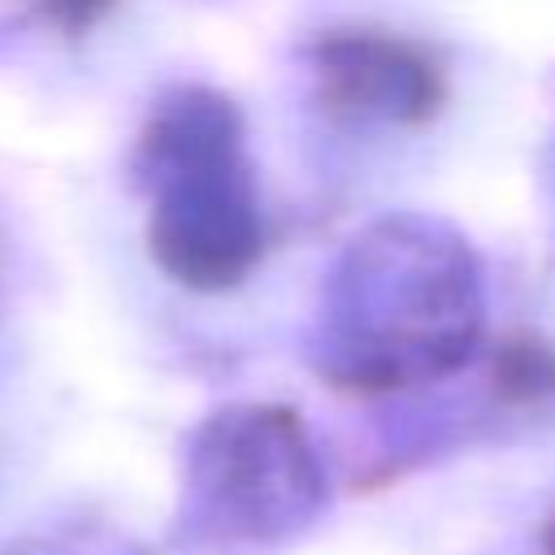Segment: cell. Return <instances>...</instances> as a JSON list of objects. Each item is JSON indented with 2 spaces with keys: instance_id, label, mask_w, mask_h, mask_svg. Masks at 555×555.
<instances>
[{
  "instance_id": "cell-1",
  "label": "cell",
  "mask_w": 555,
  "mask_h": 555,
  "mask_svg": "<svg viewBox=\"0 0 555 555\" xmlns=\"http://www.w3.org/2000/svg\"><path fill=\"white\" fill-rule=\"evenodd\" d=\"M330 507L325 464L291 408H225L191 442L178 542L204 555L273 551Z\"/></svg>"
},
{
  "instance_id": "cell-2",
  "label": "cell",
  "mask_w": 555,
  "mask_h": 555,
  "mask_svg": "<svg viewBox=\"0 0 555 555\" xmlns=\"http://www.w3.org/2000/svg\"><path fill=\"white\" fill-rule=\"evenodd\" d=\"M156 186L152 251L186 286H230L260 256V221L238 156V117L208 91L165 100L143 134Z\"/></svg>"
},
{
  "instance_id": "cell-3",
  "label": "cell",
  "mask_w": 555,
  "mask_h": 555,
  "mask_svg": "<svg viewBox=\"0 0 555 555\" xmlns=\"http://www.w3.org/2000/svg\"><path fill=\"white\" fill-rule=\"evenodd\" d=\"M412 238H403V282L386 273L369 291L347 295L334 334L321 351V373L351 395H395L455 373L477 351V295L460 247L421 238L416 269H408Z\"/></svg>"
},
{
  "instance_id": "cell-4",
  "label": "cell",
  "mask_w": 555,
  "mask_h": 555,
  "mask_svg": "<svg viewBox=\"0 0 555 555\" xmlns=\"http://www.w3.org/2000/svg\"><path fill=\"white\" fill-rule=\"evenodd\" d=\"M317 91L351 121L416 126L438 113L447 87L438 61L382 30H338L317 43Z\"/></svg>"
},
{
  "instance_id": "cell-5",
  "label": "cell",
  "mask_w": 555,
  "mask_h": 555,
  "mask_svg": "<svg viewBox=\"0 0 555 555\" xmlns=\"http://www.w3.org/2000/svg\"><path fill=\"white\" fill-rule=\"evenodd\" d=\"M490 386L516 412L555 408V351L538 338H507L490 360Z\"/></svg>"
},
{
  "instance_id": "cell-6",
  "label": "cell",
  "mask_w": 555,
  "mask_h": 555,
  "mask_svg": "<svg viewBox=\"0 0 555 555\" xmlns=\"http://www.w3.org/2000/svg\"><path fill=\"white\" fill-rule=\"evenodd\" d=\"M4 555H152V551L117 533H69V538H35Z\"/></svg>"
},
{
  "instance_id": "cell-7",
  "label": "cell",
  "mask_w": 555,
  "mask_h": 555,
  "mask_svg": "<svg viewBox=\"0 0 555 555\" xmlns=\"http://www.w3.org/2000/svg\"><path fill=\"white\" fill-rule=\"evenodd\" d=\"M35 4L61 30H87V26H95L108 13L113 0H35Z\"/></svg>"
},
{
  "instance_id": "cell-8",
  "label": "cell",
  "mask_w": 555,
  "mask_h": 555,
  "mask_svg": "<svg viewBox=\"0 0 555 555\" xmlns=\"http://www.w3.org/2000/svg\"><path fill=\"white\" fill-rule=\"evenodd\" d=\"M538 555H555V512L546 516L542 525V538H538Z\"/></svg>"
}]
</instances>
